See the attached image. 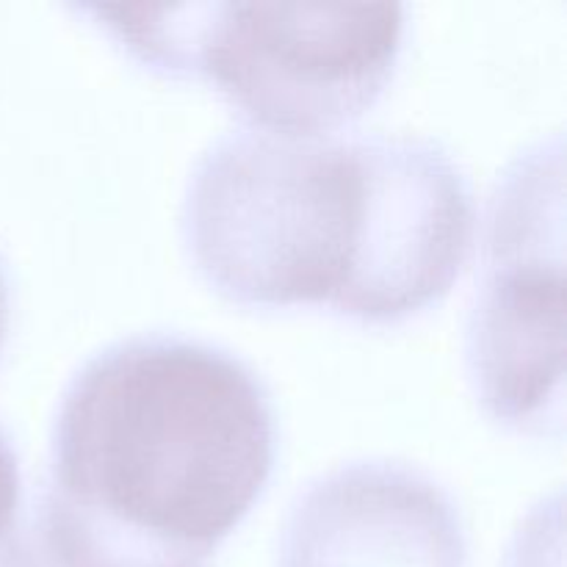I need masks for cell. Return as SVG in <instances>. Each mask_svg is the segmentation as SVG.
I'll use <instances>...</instances> for the list:
<instances>
[{
  "label": "cell",
  "mask_w": 567,
  "mask_h": 567,
  "mask_svg": "<svg viewBox=\"0 0 567 567\" xmlns=\"http://www.w3.org/2000/svg\"><path fill=\"white\" fill-rule=\"evenodd\" d=\"M474 221L468 177L419 133L236 127L199 155L181 205L188 255L225 299L319 305L363 324H393L446 297Z\"/></svg>",
  "instance_id": "6da1fadb"
},
{
  "label": "cell",
  "mask_w": 567,
  "mask_h": 567,
  "mask_svg": "<svg viewBox=\"0 0 567 567\" xmlns=\"http://www.w3.org/2000/svg\"><path fill=\"white\" fill-rule=\"evenodd\" d=\"M264 380L177 332L109 343L66 382L31 535L50 567H205L275 468Z\"/></svg>",
  "instance_id": "7a4b0ae2"
},
{
  "label": "cell",
  "mask_w": 567,
  "mask_h": 567,
  "mask_svg": "<svg viewBox=\"0 0 567 567\" xmlns=\"http://www.w3.org/2000/svg\"><path fill=\"white\" fill-rule=\"evenodd\" d=\"M144 66L205 78L260 131L336 136L377 103L404 42L399 3L81 6Z\"/></svg>",
  "instance_id": "3957f363"
},
{
  "label": "cell",
  "mask_w": 567,
  "mask_h": 567,
  "mask_svg": "<svg viewBox=\"0 0 567 567\" xmlns=\"http://www.w3.org/2000/svg\"><path fill=\"white\" fill-rule=\"evenodd\" d=\"M563 144L526 150L491 197L465 360L498 424L563 435Z\"/></svg>",
  "instance_id": "277c9868"
},
{
  "label": "cell",
  "mask_w": 567,
  "mask_h": 567,
  "mask_svg": "<svg viewBox=\"0 0 567 567\" xmlns=\"http://www.w3.org/2000/svg\"><path fill=\"white\" fill-rule=\"evenodd\" d=\"M465 526L413 465L358 460L310 482L288 509L280 567H465Z\"/></svg>",
  "instance_id": "5b68a950"
},
{
  "label": "cell",
  "mask_w": 567,
  "mask_h": 567,
  "mask_svg": "<svg viewBox=\"0 0 567 567\" xmlns=\"http://www.w3.org/2000/svg\"><path fill=\"white\" fill-rule=\"evenodd\" d=\"M20 532H25L22 524V476L20 460H17L11 437L0 426V548L14 540Z\"/></svg>",
  "instance_id": "8992f818"
},
{
  "label": "cell",
  "mask_w": 567,
  "mask_h": 567,
  "mask_svg": "<svg viewBox=\"0 0 567 567\" xmlns=\"http://www.w3.org/2000/svg\"><path fill=\"white\" fill-rule=\"evenodd\" d=\"M0 567H50V565L44 563L31 529L25 526V532H20L14 540L6 543V546L0 548Z\"/></svg>",
  "instance_id": "52a82bcc"
},
{
  "label": "cell",
  "mask_w": 567,
  "mask_h": 567,
  "mask_svg": "<svg viewBox=\"0 0 567 567\" xmlns=\"http://www.w3.org/2000/svg\"><path fill=\"white\" fill-rule=\"evenodd\" d=\"M6 330H9V277H6V264L0 258V349H3Z\"/></svg>",
  "instance_id": "ba28073f"
}]
</instances>
